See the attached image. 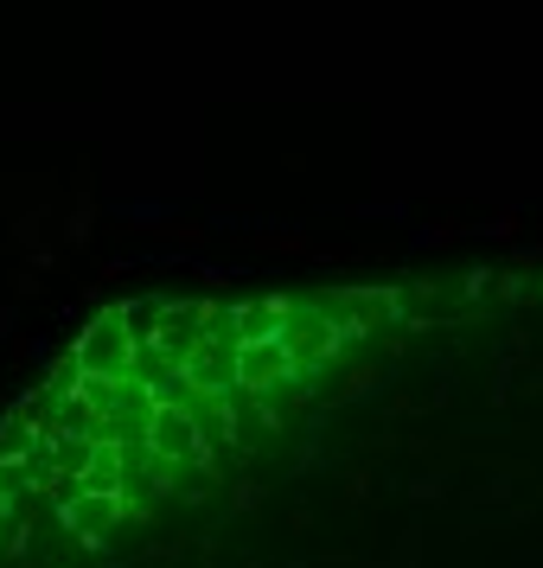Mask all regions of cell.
Instances as JSON below:
<instances>
[{
  "instance_id": "cell-2",
  "label": "cell",
  "mask_w": 543,
  "mask_h": 568,
  "mask_svg": "<svg viewBox=\"0 0 543 568\" xmlns=\"http://www.w3.org/2000/svg\"><path fill=\"white\" fill-rule=\"evenodd\" d=\"M148 447H154L160 460H199V454H205L185 409H154L148 415Z\"/></svg>"
},
{
  "instance_id": "cell-3",
  "label": "cell",
  "mask_w": 543,
  "mask_h": 568,
  "mask_svg": "<svg viewBox=\"0 0 543 568\" xmlns=\"http://www.w3.org/2000/svg\"><path fill=\"white\" fill-rule=\"evenodd\" d=\"M282 377H301L294 358H288V345H237V384L243 389H269Z\"/></svg>"
},
{
  "instance_id": "cell-4",
  "label": "cell",
  "mask_w": 543,
  "mask_h": 568,
  "mask_svg": "<svg viewBox=\"0 0 543 568\" xmlns=\"http://www.w3.org/2000/svg\"><path fill=\"white\" fill-rule=\"evenodd\" d=\"M115 511H129V505H122V491H103V498H78V505H71V530H78V537H97V530H103Z\"/></svg>"
},
{
  "instance_id": "cell-1",
  "label": "cell",
  "mask_w": 543,
  "mask_h": 568,
  "mask_svg": "<svg viewBox=\"0 0 543 568\" xmlns=\"http://www.w3.org/2000/svg\"><path fill=\"white\" fill-rule=\"evenodd\" d=\"M71 371H78V377H103V384H129L134 377V345H129V326H122V307L103 313V320L83 333Z\"/></svg>"
}]
</instances>
